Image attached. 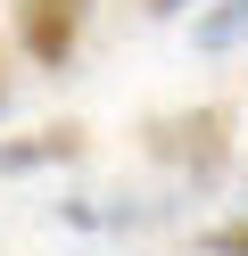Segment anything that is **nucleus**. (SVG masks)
<instances>
[{
  "label": "nucleus",
  "mask_w": 248,
  "mask_h": 256,
  "mask_svg": "<svg viewBox=\"0 0 248 256\" xmlns=\"http://www.w3.org/2000/svg\"><path fill=\"white\" fill-rule=\"evenodd\" d=\"M207 248H215V256H248V223H223V232H215Z\"/></svg>",
  "instance_id": "nucleus-4"
},
{
  "label": "nucleus",
  "mask_w": 248,
  "mask_h": 256,
  "mask_svg": "<svg viewBox=\"0 0 248 256\" xmlns=\"http://www.w3.org/2000/svg\"><path fill=\"white\" fill-rule=\"evenodd\" d=\"M240 25H248V0H231V8H223V17H215V25H207V34H215V42H223V34H240Z\"/></svg>",
  "instance_id": "nucleus-5"
},
{
  "label": "nucleus",
  "mask_w": 248,
  "mask_h": 256,
  "mask_svg": "<svg viewBox=\"0 0 248 256\" xmlns=\"http://www.w3.org/2000/svg\"><path fill=\"white\" fill-rule=\"evenodd\" d=\"M149 149L165 166H190V174H215L231 157V116L223 108H190V116H157L149 124Z\"/></svg>",
  "instance_id": "nucleus-1"
},
{
  "label": "nucleus",
  "mask_w": 248,
  "mask_h": 256,
  "mask_svg": "<svg viewBox=\"0 0 248 256\" xmlns=\"http://www.w3.org/2000/svg\"><path fill=\"white\" fill-rule=\"evenodd\" d=\"M83 17H91V0H17V42H25L33 66H66L83 42Z\"/></svg>",
  "instance_id": "nucleus-2"
},
{
  "label": "nucleus",
  "mask_w": 248,
  "mask_h": 256,
  "mask_svg": "<svg viewBox=\"0 0 248 256\" xmlns=\"http://www.w3.org/2000/svg\"><path fill=\"white\" fill-rule=\"evenodd\" d=\"M149 8H190V0H149Z\"/></svg>",
  "instance_id": "nucleus-6"
},
{
  "label": "nucleus",
  "mask_w": 248,
  "mask_h": 256,
  "mask_svg": "<svg viewBox=\"0 0 248 256\" xmlns=\"http://www.w3.org/2000/svg\"><path fill=\"white\" fill-rule=\"evenodd\" d=\"M83 140L75 132H42V140H25V149H0V166H33V157H75Z\"/></svg>",
  "instance_id": "nucleus-3"
}]
</instances>
